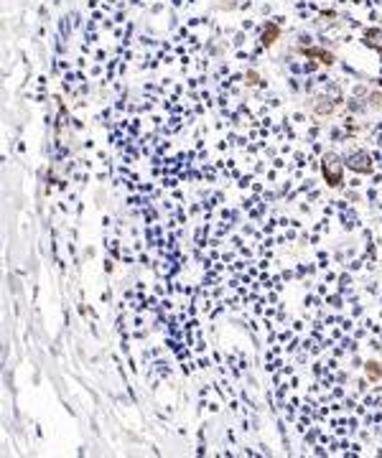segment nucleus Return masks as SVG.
<instances>
[{
    "label": "nucleus",
    "instance_id": "1",
    "mask_svg": "<svg viewBox=\"0 0 382 458\" xmlns=\"http://www.w3.org/2000/svg\"><path fill=\"white\" fill-rule=\"evenodd\" d=\"M324 173H326V179L331 181V186H339L342 183V163L336 161L334 156H329L324 161Z\"/></svg>",
    "mask_w": 382,
    "mask_h": 458
},
{
    "label": "nucleus",
    "instance_id": "2",
    "mask_svg": "<svg viewBox=\"0 0 382 458\" xmlns=\"http://www.w3.org/2000/svg\"><path fill=\"white\" fill-rule=\"evenodd\" d=\"M370 158L365 156V153H357V156H352L349 158V168H354V171H359V173H365V171H370V163H367Z\"/></svg>",
    "mask_w": 382,
    "mask_h": 458
},
{
    "label": "nucleus",
    "instance_id": "3",
    "mask_svg": "<svg viewBox=\"0 0 382 458\" xmlns=\"http://www.w3.org/2000/svg\"><path fill=\"white\" fill-rule=\"evenodd\" d=\"M278 36V26H270V28H265V36H262V41L265 43H273V38Z\"/></svg>",
    "mask_w": 382,
    "mask_h": 458
},
{
    "label": "nucleus",
    "instance_id": "4",
    "mask_svg": "<svg viewBox=\"0 0 382 458\" xmlns=\"http://www.w3.org/2000/svg\"><path fill=\"white\" fill-rule=\"evenodd\" d=\"M377 366H380V364H370V366H367V372H372V377H377V374H380V369H377Z\"/></svg>",
    "mask_w": 382,
    "mask_h": 458
}]
</instances>
